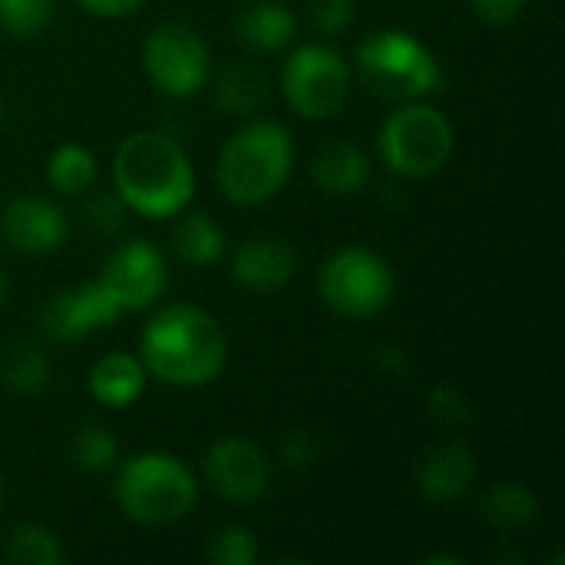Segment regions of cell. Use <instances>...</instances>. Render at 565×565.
Returning <instances> with one entry per match:
<instances>
[{"mask_svg":"<svg viewBox=\"0 0 565 565\" xmlns=\"http://www.w3.org/2000/svg\"><path fill=\"white\" fill-rule=\"evenodd\" d=\"M205 483L228 503H255L271 487V460L248 437H218L202 457Z\"/></svg>","mask_w":565,"mask_h":565,"instance_id":"11","label":"cell"},{"mask_svg":"<svg viewBox=\"0 0 565 565\" xmlns=\"http://www.w3.org/2000/svg\"><path fill=\"white\" fill-rule=\"evenodd\" d=\"M361 79L384 99H427L437 93L444 73L434 50L411 30H377L358 46Z\"/></svg>","mask_w":565,"mask_h":565,"instance_id":"6","label":"cell"},{"mask_svg":"<svg viewBox=\"0 0 565 565\" xmlns=\"http://www.w3.org/2000/svg\"><path fill=\"white\" fill-rule=\"evenodd\" d=\"M457 146L454 122L444 109L427 99L401 103L377 132V149L384 166L404 179H430L437 175Z\"/></svg>","mask_w":565,"mask_h":565,"instance_id":"5","label":"cell"},{"mask_svg":"<svg viewBox=\"0 0 565 565\" xmlns=\"http://www.w3.org/2000/svg\"><path fill=\"white\" fill-rule=\"evenodd\" d=\"M397 291L394 268L367 245H341L318 268V298L341 318H377Z\"/></svg>","mask_w":565,"mask_h":565,"instance_id":"7","label":"cell"},{"mask_svg":"<svg viewBox=\"0 0 565 565\" xmlns=\"http://www.w3.org/2000/svg\"><path fill=\"white\" fill-rule=\"evenodd\" d=\"M205 556L215 565H255L258 563V540L248 526L228 523L209 536Z\"/></svg>","mask_w":565,"mask_h":565,"instance_id":"26","label":"cell"},{"mask_svg":"<svg viewBox=\"0 0 565 565\" xmlns=\"http://www.w3.org/2000/svg\"><path fill=\"white\" fill-rule=\"evenodd\" d=\"M70 457H73V463H76L83 473H103V470L116 467V460H119V444H116V437H113L106 427L86 424V427L76 430V437H73V444H70Z\"/></svg>","mask_w":565,"mask_h":565,"instance_id":"25","label":"cell"},{"mask_svg":"<svg viewBox=\"0 0 565 565\" xmlns=\"http://www.w3.org/2000/svg\"><path fill=\"white\" fill-rule=\"evenodd\" d=\"M526 3H530V0H470L473 13H477L483 23H490V26H507V23H513V20L526 10Z\"/></svg>","mask_w":565,"mask_h":565,"instance_id":"32","label":"cell"},{"mask_svg":"<svg viewBox=\"0 0 565 565\" xmlns=\"http://www.w3.org/2000/svg\"><path fill=\"white\" fill-rule=\"evenodd\" d=\"M7 288H10V285H7V275H3V268H0V305L7 301Z\"/></svg>","mask_w":565,"mask_h":565,"instance_id":"34","label":"cell"},{"mask_svg":"<svg viewBox=\"0 0 565 565\" xmlns=\"http://www.w3.org/2000/svg\"><path fill=\"white\" fill-rule=\"evenodd\" d=\"M113 189L129 212L146 218L182 215L195 199L189 152L166 132H129L113 152Z\"/></svg>","mask_w":565,"mask_h":565,"instance_id":"2","label":"cell"},{"mask_svg":"<svg viewBox=\"0 0 565 565\" xmlns=\"http://www.w3.org/2000/svg\"><path fill=\"white\" fill-rule=\"evenodd\" d=\"M146 367L139 361V354H129V351H109L103 354L89 377H86V391L96 404L103 407H113V411H122L129 404L139 401V394L146 391Z\"/></svg>","mask_w":565,"mask_h":565,"instance_id":"16","label":"cell"},{"mask_svg":"<svg viewBox=\"0 0 565 565\" xmlns=\"http://www.w3.org/2000/svg\"><path fill=\"white\" fill-rule=\"evenodd\" d=\"M46 182L60 195H83L96 182V156L79 142H60L46 156Z\"/></svg>","mask_w":565,"mask_h":565,"instance_id":"22","label":"cell"},{"mask_svg":"<svg viewBox=\"0 0 565 565\" xmlns=\"http://www.w3.org/2000/svg\"><path fill=\"white\" fill-rule=\"evenodd\" d=\"M139 361L172 387H209L228 364V338L205 308L166 305L139 334Z\"/></svg>","mask_w":565,"mask_h":565,"instance_id":"1","label":"cell"},{"mask_svg":"<svg viewBox=\"0 0 565 565\" xmlns=\"http://www.w3.org/2000/svg\"><path fill=\"white\" fill-rule=\"evenodd\" d=\"M53 20V0H0V30L26 40L50 26Z\"/></svg>","mask_w":565,"mask_h":565,"instance_id":"27","label":"cell"},{"mask_svg":"<svg viewBox=\"0 0 565 565\" xmlns=\"http://www.w3.org/2000/svg\"><path fill=\"white\" fill-rule=\"evenodd\" d=\"M268 99V73L258 63H232L215 83V103L228 116H255Z\"/></svg>","mask_w":565,"mask_h":565,"instance_id":"20","label":"cell"},{"mask_svg":"<svg viewBox=\"0 0 565 565\" xmlns=\"http://www.w3.org/2000/svg\"><path fill=\"white\" fill-rule=\"evenodd\" d=\"M116 503L139 526L182 523L199 503V483L185 460L166 450H142L119 463Z\"/></svg>","mask_w":565,"mask_h":565,"instance_id":"4","label":"cell"},{"mask_svg":"<svg viewBox=\"0 0 565 565\" xmlns=\"http://www.w3.org/2000/svg\"><path fill=\"white\" fill-rule=\"evenodd\" d=\"M175 255L192 268H209L225 255V232L209 212H189L172 235Z\"/></svg>","mask_w":565,"mask_h":565,"instance_id":"21","label":"cell"},{"mask_svg":"<svg viewBox=\"0 0 565 565\" xmlns=\"http://www.w3.org/2000/svg\"><path fill=\"white\" fill-rule=\"evenodd\" d=\"M298 271V255L285 238L252 235L232 252V278L245 291H281Z\"/></svg>","mask_w":565,"mask_h":565,"instance_id":"13","label":"cell"},{"mask_svg":"<svg viewBox=\"0 0 565 565\" xmlns=\"http://www.w3.org/2000/svg\"><path fill=\"white\" fill-rule=\"evenodd\" d=\"M483 520L503 533H516V530H530L540 520V500L530 487L516 483V480H500L483 493Z\"/></svg>","mask_w":565,"mask_h":565,"instance_id":"19","label":"cell"},{"mask_svg":"<svg viewBox=\"0 0 565 565\" xmlns=\"http://www.w3.org/2000/svg\"><path fill=\"white\" fill-rule=\"evenodd\" d=\"M295 172V139L281 122L252 119L235 129L215 159V182L238 209L268 205Z\"/></svg>","mask_w":565,"mask_h":565,"instance_id":"3","label":"cell"},{"mask_svg":"<svg viewBox=\"0 0 565 565\" xmlns=\"http://www.w3.org/2000/svg\"><path fill=\"white\" fill-rule=\"evenodd\" d=\"M281 463L288 467V470H295V473H301V470H311L315 467V460H318V444H315V437L308 434V430H291V434H285L281 437Z\"/></svg>","mask_w":565,"mask_h":565,"instance_id":"31","label":"cell"},{"mask_svg":"<svg viewBox=\"0 0 565 565\" xmlns=\"http://www.w3.org/2000/svg\"><path fill=\"white\" fill-rule=\"evenodd\" d=\"M116 318H122V315L116 311L109 295L99 288V281H86V285H76V288L56 295L46 305L43 328L53 341H79Z\"/></svg>","mask_w":565,"mask_h":565,"instance_id":"14","label":"cell"},{"mask_svg":"<svg viewBox=\"0 0 565 565\" xmlns=\"http://www.w3.org/2000/svg\"><path fill=\"white\" fill-rule=\"evenodd\" d=\"M3 556L17 565H60L63 543L40 523H17L3 540Z\"/></svg>","mask_w":565,"mask_h":565,"instance_id":"23","label":"cell"},{"mask_svg":"<svg viewBox=\"0 0 565 565\" xmlns=\"http://www.w3.org/2000/svg\"><path fill=\"white\" fill-rule=\"evenodd\" d=\"M89 17H103V20H119V17H132L146 0H76Z\"/></svg>","mask_w":565,"mask_h":565,"instance_id":"33","label":"cell"},{"mask_svg":"<svg viewBox=\"0 0 565 565\" xmlns=\"http://www.w3.org/2000/svg\"><path fill=\"white\" fill-rule=\"evenodd\" d=\"M235 30H238L245 46H252L258 53H275V50H285L295 40L298 17L281 0H252L248 7L238 10Z\"/></svg>","mask_w":565,"mask_h":565,"instance_id":"18","label":"cell"},{"mask_svg":"<svg viewBox=\"0 0 565 565\" xmlns=\"http://www.w3.org/2000/svg\"><path fill=\"white\" fill-rule=\"evenodd\" d=\"M0 381L17 397L43 394L50 387V361L36 348H20V351L7 354L3 371H0Z\"/></svg>","mask_w":565,"mask_h":565,"instance_id":"24","label":"cell"},{"mask_svg":"<svg viewBox=\"0 0 565 565\" xmlns=\"http://www.w3.org/2000/svg\"><path fill=\"white\" fill-rule=\"evenodd\" d=\"M281 96L301 119H331L351 96V66L328 43H301L281 66Z\"/></svg>","mask_w":565,"mask_h":565,"instance_id":"8","label":"cell"},{"mask_svg":"<svg viewBox=\"0 0 565 565\" xmlns=\"http://www.w3.org/2000/svg\"><path fill=\"white\" fill-rule=\"evenodd\" d=\"M0 507H3V477H0Z\"/></svg>","mask_w":565,"mask_h":565,"instance_id":"35","label":"cell"},{"mask_svg":"<svg viewBox=\"0 0 565 565\" xmlns=\"http://www.w3.org/2000/svg\"><path fill=\"white\" fill-rule=\"evenodd\" d=\"M70 235V222L53 199L17 195L0 212V238L20 255H50Z\"/></svg>","mask_w":565,"mask_h":565,"instance_id":"12","label":"cell"},{"mask_svg":"<svg viewBox=\"0 0 565 565\" xmlns=\"http://www.w3.org/2000/svg\"><path fill=\"white\" fill-rule=\"evenodd\" d=\"M142 70L169 99H189L212 76V53L202 33L185 23H159L142 43Z\"/></svg>","mask_w":565,"mask_h":565,"instance_id":"9","label":"cell"},{"mask_svg":"<svg viewBox=\"0 0 565 565\" xmlns=\"http://www.w3.org/2000/svg\"><path fill=\"white\" fill-rule=\"evenodd\" d=\"M427 407H430V417L440 427H467L473 420V407H470L467 394H460L450 384H437L427 394Z\"/></svg>","mask_w":565,"mask_h":565,"instance_id":"28","label":"cell"},{"mask_svg":"<svg viewBox=\"0 0 565 565\" xmlns=\"http://www.w3.org/2000/svg\"><path fill=\"white\" fill-rule=\"evenodd\" d=\"M371 172H374V166H371L367 152L354 142H334V146L321 149L311 166L315 185L331 199L364 192L371 182Z\"/></svg>","mask_w":565,"mask_h":565,"instance_id":"17","label":"cell"},{"mask_svg":"<svg viewBox=\"0 0 565 565\" xmlns=\"http://www.w3.org/2000/svg\"><path fill=\"white\" fill-rule=\"evenodd\" d=\"M96 281L109 295L119 315H132L152 308L166 295L169 265L162 248H156L146 238H129L106 258Z\"/></svg>","mask_w":565,"mask_h":565,"instance_id":"10","label":"cell"},{"mask_svg":"<svg viewBox=\"0 0 565 565\" xmlns=\"http://www.w3.org/2000/svg\"><path fill=\"white\" fill-rule=\"evenodd\" d=\"M414 480H417V490L427 503H437V507L457 503L477 483V457L460 440L437 444L420 457Z\"/></svg>","mask_w":565,"mask_h":565,"instance_id":"15","label":"cell"},{"mask_svg":"<svg viewBox=\"0 0 565 565\" xmlns=\"http://www.w3.org/2000/svg\"><path fill=\"white\" fill-rule=\"evenodd\" d=\"M126 215H129V209H126V202L116 195V189H113V192H96V195L86 202V209H83L86 225L96 228L99 235H116V232L126 225Z\"/></svg>","mask_w":565,"mask_h":565,"instance_id":"29","label":"cell"},{"mask_svg":"<svg viewBox=\"0 0 565 565\" xmlns=\"http://www.w3.org/2000/svg\"><path fill=\"white\" fill-rule=\"evenodd\" d=\"M311 20L321 33H344L358 20V3L354 0H315Z\"/></svg>","mask_w":565,"mask_h":565,"instance_id":"30","label":"cell"}]
</instances>
